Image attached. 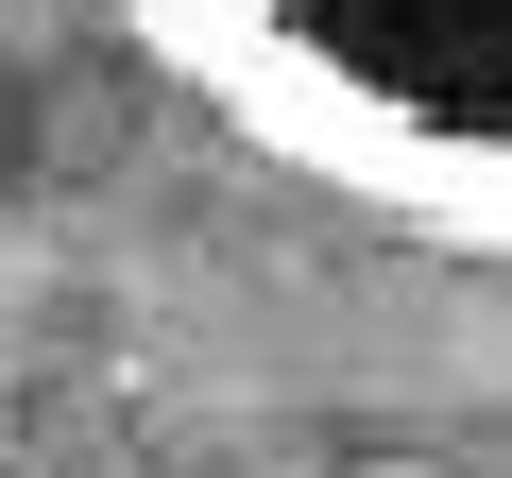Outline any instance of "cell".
<instances>
[{
	"label": "cell",
	"instance_id": "6da1fadb",
	"mask_svg": "<svg viewBox=\"0 0 512 478\" xmlns=\"http://www.w3.org/2000/svg\"><path fill=\"white\" fill-rule=\"evenodd\" d=\"M137 35L291 171L512 257V0H137Z\"/></svg>",
	"mask_w": 512,
	"mask_h": 478
}]
</instances>
